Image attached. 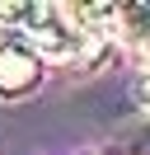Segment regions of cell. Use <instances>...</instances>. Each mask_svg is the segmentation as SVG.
Returning <instances> with one entry per match:
<instances>
[{"mask_svg":"<svg viewBox=\"0 0 150 155\" xmlns=\"http://www.w3.org/2000/svg\"><path fill=\"white\" fill-rule=\"evenodd\" d=\"M42 80V57L24 33L5 28L0 33V99H19L28 89H38Z\"/></svg>","mask_w":150,"mask_h":155,"instance_id":"6da1fadb","label":"cell"},{"mask_svg":"<svg viewBox=\"0 0 150 155\" xmlns=\"http://www.w3.org/2000/svg\"><path fill=\"white\" fill-rule=\"evenodd\" d=\"M141 61H145V71H150V38L141 42Z\"/></svg>","mask_w":150,"mask_h":155,"instance_id":"277c9868","label":"cell"},{"mask_svg":"<svg viewBox=\"0 0 150 155\" xmlns=\"http://www.w3.org/2000/svg\"><path fill=\"white\" fill-rule=\"evenodd\" d=\"M136 99H141V108H145V113H150V75H145V80H141V85H136Z\"/></svg>","mask_w":150,"mask_h":155,"instance_id":"3957f363","label":"cell"},{"mask_svg":"<svg viewBox=\"0 0 150 155\" xmlns=\"http://www.w3.org/2000/svg\"><path fill=\"white\" fill-rule=\"evenodd\" d=\"M112 33L117 38H131V42H145L150 38V5H117Z\"/></svg>","mask_w":150,"mask_h":155,"instance_id":"7a4b0ae2","label":"cell"}]
</instances>
